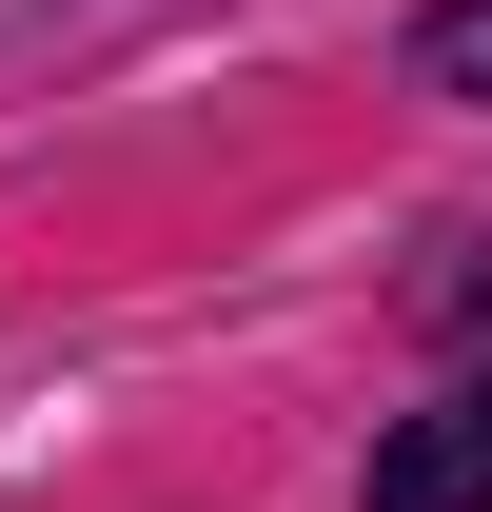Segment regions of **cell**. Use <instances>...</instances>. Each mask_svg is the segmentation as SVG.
I'll return each mask as SVG.
<instances>
[{
  "label": "cell",
  "instance_id": "obj_1",
  "mask_svg": "<svg viewBox=\"0 0 492 512\" xmlns=\"http://www.w3.org/2000/svg\"><path fill=\"white\" fill-rule=\"evenodd\" d=\"M374 512H492V375L374 434Z\"/></svg>",
  "mask_w": 492,
  "mask_h": 512
},
{
  "label": "cell",
  "instance_id": "obj_2",
  "mask_svg": "<svg viewBox=\"0 0 492 512\" xmlns=\"http://www.w3.org/2000/svg\"><path fill=\"white\" fill-rule=\"evenodd\" d=\"M414 79H433V99H492V0H433V20H414Z\"/></svg>",
  "mask_w": 492,
  "mask_h": 512
}]
</instances>
